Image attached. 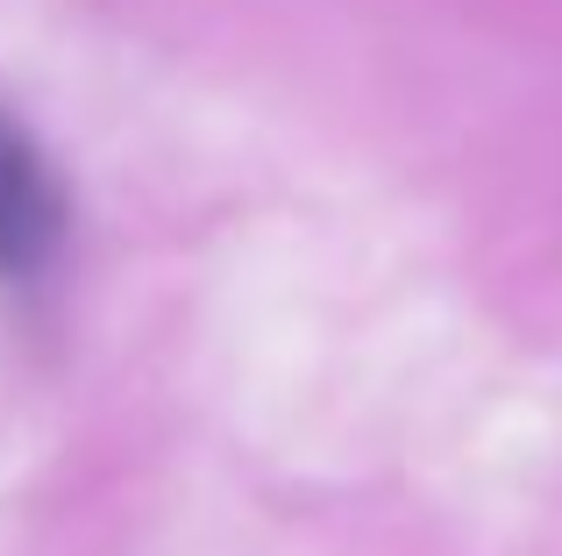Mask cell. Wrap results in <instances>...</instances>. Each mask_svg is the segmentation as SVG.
<instances>
[{
    "label": "cell",
    "mask_w": 562,
    "mask_h": 556,
    "mask_svg": "<svg viewBox=\"0 0 562 556\" xmlns=\"http://www.w3.org/2000/svg\"><path fill=\"white\" fill-rule=\"evenodd\" d=\"M65 243V193L29 129L0 108V278H36Z\"/></svg>",
    "instance_id": "6da1fadb"
}]
</instances>
